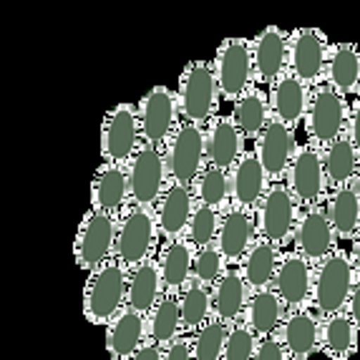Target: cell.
Listing matches in <instances>:
<instances>
[{"label": "cell", "instance_id": "cell-1", "mask_svg": "<svg viewBox=\"0 0 360 360\" xmlns=\"http://www.w3.org/2000/svg\"><path fill=\"white\" fill-rule=\"evenodd\" d=\"M129 270L119 259H108L101 267L89 272L84 285V318L91 325L106 328L127 307Z\"/></svg>", "mask_w": 360, "mask_h": 360}, {"label": "cell", "instance_id": "cell-2", "mask_svg": "<svg viewBox=\"0 0 360 360\" xmlns=\"http://www.w3.org/2000/svg\"><path fill=\"white\" fill-rule=\"evenodd\" d=\"M358 283L350 252L338 247L330 257L315 264V285H312V310L320 318L340 315L348 307L353 288Z\"/></svg>", "mask_w": 360, "mask_h": 360}, {"label": "cell", "instance_id": "cell-3", "mask_svg": "<svg viewBox=\"0 0 360 360\" xmlns=\"http://www.w3.org/2000/svg\"><path fill=\"white\" fill-rule=\"evenodd\" d=\"M219 84L212 60L197 58L189 60L179 76V89H176V101H179L181 121H192L205 127L212 116H217L219 106Z\"/></svg>", "mask_w": 360, "mask_h": 360}, {"label": "cell", "instance_id": "cell-4", "mask_svg": "<svg viewBox=\"0 0 360 360\" xmlns=\"http://www.w3.org/2000/svg\"><path fill=\"white\" fill-rule=\"evenodd\" d=\"M154 210L149 207L129 205L127 210L116 217V242H114V259H119L127 270L154 257V247L159 240Z\"/></svg>", "mask_w": 360, "mask_h": 360}, {"label": "cell", "instance_id": "cell-5", "mask_svg": "<svg viewBox=\"0 0 360 360\" xmlns=\"http://www.w3.org/2000/svg\"><path fill=\"white\" fill-rule=\"evenodd\" d=\"M350 103L348 96H342L330 84H320L310 91V103L305 114V136L310 144H315L320 151L335 141L340 134L348 131Z\"/></svg>", "mask_w": 360, "mask_h": 360}, {"label": "cell", "instance_id": "cell-6", "mask_svg": "<svg viewBox=\"0 0 360 360\" xmlns=\"http://www.w3.org/2000/svg\"><path fill=\"white\" fill-rule=\"evenodd\" d=\"M164 167L169 181L194 186L199 172L207 167L205 154V127L192 121H179V127L164 144Z\"/></svg>", "mask_w": 360, "mask_h": 360}, {"label": "cell", "instance_id": "cell-7", "mask_svg": "<svg viewBox=\"0 0 360 360\" xmlns=\"http://www.w3.org/2000/svg\"><path fill=\"white\" fill-rule=\"evenodd\" d=\"M212 66H214L217 84H219L222 98L234 103L255 84L252 38H245V36L224 38V41L217 46Z\"/></svg>", "mask_w": 360, "mask_h": 360}, {"label": "cell", "instance_id": "cell-8", "mask_svg": "<svg viewBox=\"0 0 360 360\" xmlns=\"http://www.w3.org/2000/svg\"><path fill=\"white\" fill-rule=\"evenodd\" d=\"M114 242H116V217L98 212L94 207L86 210L76 229L73 240V257L76 264L84 272H94L103 262L114 257Z\"/></svg>", "mask_w": 360, "mask_h": 360}, {"label": "cell", "instance_id": "cell-9", "mask_svg": "<svg viewBox=\"0 0 360 360\" xmlns=\"http://www.w3.org/2000/svg\"><path fill=\"white\" fill-rule=\"evenodd\" d=\"M255 217H257L259 237L270 240L277 247H285L295 237L300 207H297V202H295L292 192L288 189L285 181H272L267 186V192H264L262 202L255 210Z\"/></svg>", "mask_w": 360, "mask_h": 360}, {"label": "cell", "instance_id": "cell-10", "mask_svg": "<svg viewBox=\"0 0 360 360\" xmlns=\"http://www.w3.org/2000/svg\"><path fill=\"white\" fill-rule=\"evenodd\" d=\"M285 184L292 192L300 210L325 205V199H328V179H325L323 151L315 144H310V141L297 144L292 164L288 169V176H285Z\"/></svg>", "mask_w": 360, "mask_h": 360}, {"label": "cell", "instance_id": "cell-11", "mask_svg": "<svg viewBox=\"0 0 360 360\" xmlns=\"http://www.w3.org/2000/svg\"><path fill=\"white\" fill-rule=\"evenodd\" d=\"M141 144H144V139H141V127H139L136 103L121 101L114 108H108L101 124L103 162L127 167V162Z\"/></svg>", "mask_w": 360, "mask_h": 360}, {"label": "cell", "instance_id": "cell-12", "mask_svg": "<svg viewBox=\"0 0 360 360\" xmlns=\"http://www.w3.org/2000/svg\"><path fill=\"white\" fill-rule=\"evenodd\" d=\"M136 108H139L141 139H144L146 144L164 149V144H167L169 136L174 134V129L179 127L181 121L176 91H172L164 84L151 86L144 96L139 98Z\"/></svg>", "mask_w": 360, "mask_h": 360}, {"label": "cell", "instance_id": "cell-13", "mask_svg": "<svg viewBox=\"0 0 360 360\" xmlns=\"http://www.w3.org/2000/svg\"><path fill=\"white\" fill-rule=\"evenodd\" d=\"M127 176L131 205L154 210L164 186L169 184L167 167H164V151L159 146H151L144 141L127 162Z\"/></svg>", "mask_w": 360, "mask_h": 360}, {"label": "cell", "instance_id": "cell-14", "mask_svg": "<svg viewBox=\"0 0 360 360\" xmlns=\"http://www.w3.org/2000/svg\"><path fill=\"white\" fill-rule=\"evenodd\" d=\"M330 41L320 28H295L290 30L288 71L295 73L310 89L325 84Z\"/></svg>", "mask_w": 360, "mask_h": 360}, {"label": "cell", "instance_id": "cell-15", "mask_svg": "<svg viewBox=\"0 0 360 360\" xmlns=\"http://www.w3.org/2000/svg\"><path fill=\"white\" fill-rule=\"evenodd\" d=\"M312 285H315V264L302 257L297 250L283 252L272 280V290L285 302L288 312L312 307Z\"/></svg>", "mask_w": 360, "mask_h": 360}, {"label": "cell", "instance_id": "cell-16", "mask_svg": "<svg viewBox=\"0 0 360 360\" xmlns=\"http://www.w3.org/2000/svg\"><path fill=\"white\" fill-rule=\"evenodd\" d=\"M338 240L340 237L335 234L330 219H328L325 205L300 210L292 242H295V250L302 257H307L312 264H320L325 257H330L338 250Z\"/></svg>", "mask_w": 360, "mask_h": 360}, {"label": "cell", "instance_id": "cell-17", "mask_svg": "<svg viewBox=\"0 0 360 360\" xmlns=\"http://www.w3.org/2000/svg\"><path fill=\"white\" fill-rule=\"evenodd\" d=\"M290 33L280 25H267L252 38L255 84L270 86L288 71Z\"/></svg>", "mask_w": 360, "mask_h": 360}, {"label": "cell", "instance_id": "cell-18", "mask_svg": "<svg viewBox=\"0 0 360 360\" xmlns=\"http://www.w3.org/2000/svg\"><path fill=\"white\" fill-rule=\"evenodd\" d=\"M295 149H297L295 129H290L288 124H283L275 116H272L270 124L262 129V134L255 141V151H257L259 162H262L270 181H285L290 164H292Z\"/></svg>", "mask_w": 360, "mask_h": 360}, {"label": "cell", "instance_id": "cell-19", "mask_svg": "<svg viewBox=\"0 0 360 360\" xmlns=\"http://www.w3.org/2000/svg\"><path fill=\"white\" fill-rule=\"evenodd\" d=\"M259 234H257V217H255V212L229 207L222 214L214 247L222 252V257L227 259L229 267H237Z\"/></svg>", "mask_w": 360, "mask_h": 360}, {"label": "cell", "instance_id": "cell-20", "mask_svg": "<svg viewBox=\"0 0 360 360\" xmlns=\"http://www.w3.org/2000/svg\"><path fill=\"white\" fill-rule=\"evenodd\" d=\"M194 205H197V199H194L192 186L176 184V181H169L164 186L162 197L154 205L156 227H159V234L164 240L184 237L189 219H192Z\"/></svg>", "mask_w": 360, "mask_h": 360}, {"label": "cell", "instance_id": "cell-21", "mask_svg": "<svg viewBox=\"0 0 360 360\" xmlns=\"http://www.w3.org/2000/svg\"><path fill=\"white\" fill-rule=\"evenodd\" d=\"M270 176L264 172L262 162H259L257 151H245L237 159L232 169H229V186H232V207L255 212L257 205L262 202L267 186H270Z\"/></svg>", "mask_w": 360, "mask_h": 360}, {"label": "cell", "instance_id": "cell-22", "mask_svg": "<svg viewBox=\"0 0 360 360\" xmlns=\"http://www.w3.org/2000/svg\"><path fill=\"white\" fill-rule=\"evenodd\" d=\"M205 154L207 164L217 169H229L245 154V134L234 124L232 116H212L205 124Z\"/></svg>", "mask_w": 360, "mask_h": 360}, {"label": "cell", "instance_id": "cell-23", "mask_svg": "<svg viewBox=\"0 0 360 360\" xmlns=\"http://www.w3.org/2000/svg\"><path fill=\"white\" fill-rule=\"evenodd\" d=\"M129 205H131V197H129L127 167L103 162L91 179V207L111 217H119Z\"/></svg>", "mask_w": 360, "mask_h": 360}, {"label": "cell", "instance_id": "cell-24", "mask_svg": "<svg viewBox=\"0 0 360 360\" xmlns=\"http://www.w3.org/2000/svg\"><path fill=\"white\" fill-rule=\"evenodd\" d=\"M277 335L283 338L288 345L292 360H310L320 355V335H323V318L318 312L307 307V310L288 312L283 328Z\"/></svg>", "mask_w": 360, "mask_h": 360}, {"label": "cell", "instance_id": "cell-25", "mask_svg": "<svg viewBox=\"0 0 360 360\" xmlns=\"http://www.w3.org/2000/svg\"><path fill=\"white\" fill-rule=\"evenodd\" d=\"M310 86L302 84L295 73L285 71L275 84L267 86L270 94V108L272 116L288 124L290 129H297L305 121L307 103H310Z\"/></svg>", "mask_w": 360, "mask_h": 360}, {"label": "cell", "instance_id": "cell-26", "mask_svg": "<svg viewBox=\"0 0 360 360\" xmlns=\"http://www.w3.org/2000/svg\"><path fill=\"white\" fill-rule=\"evenodd\" d=\"M156 264L162 272L164 292L179 295L186 285L192 283V270H194V247L186 237H176V240H164L162 250L156 252Z\"/></svg>", "mask_w": 360, "mask_h": 360}, {"label": "cell", "instance_id": "cell-27", "mask_svg": "<svg viewBox=\"0 0 360 360\" xmlns=\"http://www.w3.org/2000/svg\"><path fill=\"white\" fill-rule=\"evenodd\" d=\"M149 340L146 333V315L124 307L111 323L106 325V350L111 360H129L134 358L144 342Z\"/></svg>", "mask_w": 360, "mask_h": 360}, {"label": "cell", "instance_id": "cell-28", "mask_svg": "<svg viewBox=\"0 0 360 360\" xmlns=\"http://www.w3.org/2000/svg\"><path fill=\"white\" fill-rule=\"evenodd\" d=\"M250 295L252 292L247 288L240 267H227L224 275L219 277L214 283V288H212V310H214V318L227 323L229 328L242 323Z\"/></svg>", "mask_w": 360, "mask_h": 360}, {"label": "cell", "instance_id": "cell-29", "mask_svg": "<svg viewBox=\"0 0 360 360\" xmlns=\"http://www.w3.org/2000/svg\"><path fill=\"white\" fill-rule=\"evenodd\" d=\"M283 257V247L272 245L270 240L257 237L252 242V247L247 250V255L242 257V262L237 264L245 277L250 292H259V290H272V280H275L277 264Z\"/></svg>", "mask_w": 360, "mask_h": 360}, {"label": "cell", "instance_id": "cell-30", "mask_svg": "<svg viewBox=\"0 0 360 360\" xmlns=\"http://www.w3.org/2000/svg\"><path fill=\"white\" fill-rule=\"evenodd\" d=\"M323 167L325 179H328V192L353 184L355 174H358L360 169V151L355 149L348 131L340 134L335 141H330L323 149Z\"/></svg>", "mask_w": 360, "mask_h": 360}, {"label": "cell", "instance_id": "cell-31", "mask_svg": "<svg viewBox=\"0 0 360 360\" xmlns=\"http://www.w3.org/2000/svg\"><path fill=\"white\" fill-rule=\"evenodd\" d=\"M162 295H164V283H162L159 264H156V257L146 259V262L136 264V267L129 270L127 307L141 312V315H149L156 302L162 300Z\"/></svg>", "mask_w": 360, "mask_h": 360}, {"label": "cell", "instance_id": "cell-32", "mask_svg": "<svg viewBox=\"0 0 360 360\" xmlns=\"http://www.w3.org/2000/svg\"><path fill=\"white\" fill-rule=\"evenodd\" d=\"M234 124L240 127V131L245 134V139H255L262 134V129L270 124L272 119V108H270V94L264 91V86L252 84L250 89L242 94L232 106Z\"/></svg>", "mask_w": 360, "mask_h": 360}, {"label": "cell", "instance_id": "cell-33", "mask_svg": "<svg viewBox=\"0 0 360 360\" xmlns=\"http://www.w3.org/2000/svg\"><path fill=\"white\" fill-rule=\"evenodd\" d=\"M285 318H288V307L277 297L275 290H259L250 295L242 323L250 325L257 333V338H270L280 333Z\"/></svg>", "mask_w": 360, "mask_h": 360}, {"label": "cell", "instance_id": "cell-34", "mask_svg": "<svg viewBox=\"0 0 360 360\" xmlns=\"http://www.w3.org/2000/svg\"><path fill=\"white\" fill-rule=\"evenodd\" d=\"M360 81V49L355 43H330L325 84H330L342 96H355Z\"/></svg>", "mask_w": 360, "mask_h": 360}, {"label": "cell", "instance_id": "cell-35", "mask_svg": "<svg viewBox=\"0 0 360 360\" xmlns=\"http://www.w3.org/2000/svg\"><path fill=\"white\" fill-rule=\"evenodd\" d=\"M360 330L350 320L348 312L323 318V335H320V355L330 360H350L360 348Z\"/></svg>", "mask_w": 360, "mask_h": 360}, {"label": "cell", "instance_id": "cell-36", "mask_svg": "<svg viewBox=\"0 0 360 360\" xmlns=\"http://www.w3.org/2000/svg\"><path fill=\"white\" fill-rule=\"evenodd\" d=\"M325 212L340 240H353L360 232V197L353 186L333 189L325 199Z\"/></svg>", "mask_w": 360, "mask_h": 360}, {"label": "cell", "instance_id": "cell-37", "mask_svg": "<svg viewBox=\"0 0 360 360\" xmlns=\"http://www.w3.org/2000/svg\"><path fill=\"white\" fill-rule=\"evenodd\" d=\"M146 333L159 345H169L172 340L184 335V325H181V307L179 295L164 292L162 300L156 302L154 310L146 315Z\"/></svg>", "mask_w": 360, "mask_h": 360}, {"label": "cell", "instance_id": "cell-38", "mask_svg": "<svg viewBox=\"0 0 360 360\" xmlns=\"http://www.w3.org/2000/svg\"><path fill=\"white\" fill-rule=\"evenodd\" d=\"M179 307H181L184 335H194L199 328H205L214 318V310H212V288L192 280L179 292Z\"/></svg>", "mask_w": 360, "mask_h": 360}, {"label": "cell", "instance_id": "cell-39", "mask_svg": "<svg viewBox=\"0 0 360 360\" xmlns=\"http://www.w3.org/2000/svg\"><path fill=\"white\" fill-rule=\"evenodd\" d=\"M192 192L199 205H207V207H212V210L222 212V214L232 207L229 172H224V169H217V167H210V164H207V167L199 172Z\"/></svg>", "mask_w": 360, "mask_h": 360}, {"label": "cell", "instance_id": "cell-40", "mask_svg": "<svg viewBox=\"0 0 360 360\" xmlns=\"http://www.w3.org/2000/svg\"><path fill=\"white\" fill-rule=\"evenodd\" d=\"M229 338V325L219 318H212L205 328H199L192 335L194 360H222L224 345Z\"/></svg>", "mask_w": 360, "mask_h": 360}, {"label": "cell", "instance_id": "cell-41", "mask_svg": "<svg viewBox=\"0 0 360 360\" xmlns=\"http://www.w3.org/2000/svg\"><path fill=\"white\" fill-rule=\"evenodd\" d=\"M219 222H222V212L212 210L207 205H194L192 219H189V227H186V240L192 242L194 250L199 247H210L217 242V232H219Z\"/></svg>", "mask_w": 360, "mask_h": 360}, {"label": "cell", "instance_id": "cell-42", "mask_svg": "<svg viewBox=\"0 0 360 360\" xmlns=\"http://www.w3.org/2000/svg\"><path fill=\"white\" fill-rule=\"evenodd\" d=\"M227 267H229L227 259L222 257V252H219L214 245L194 250L192 277L197 280V283L207 285V288H214V283L224 275V270H227Z\"/></svg>", "mask_w": 360, "mask_h": 360}, {"label": "cell", "instance_id": "cell-43", "mask_svg": "<svg viewBox=\"0 0 360 360\" xmlns=\"http://www.w3.org/2000/svg\"><path fill=\"white\" fill-rule=\"evenodd\" d=\"M257 333L245 323H237L229 328L227 345H224V358L222 360H255V350H257Z\"/></svg>", "mask_w": 360, "mask_h": 360}, {"label": "cell", "instance_id": "cell-44", "mask_svg": "<svg viewBox=\"0 0 360 360\" xmlns=\"http://www.w3.org/2000/svg\"><path fill=\"white\" fill-rule=\"evenodd\" d=\"M255 360H292V355H290L283 338L270 335V338H259L257 350H255Z\"/></svg>", "mask_w": 360, "mask_h": 360}, {"label": "cell", "instance_id": "cell-45", "mask_svg": "<svg viewBox=\"0 0 360 360\" xmlns=\"http://www.w3.org/2000/svg\"><path fill=\"white\" fill-rule=\"evenodd\" d=\"M162 360H194V345L192 335H181L164 345V358Z\"/></svg>", "mask_w": 360, "mask_h": 360}, {"label": "cell", "instance_id": "cell-46", "mask_svg": "<svg viewBox=\"0 0 360 360\" xmlns=\"http://www.w3.org/2000/svg\"><path fill=\"white\" fill-rule=\"evenodd\" d=\"M348 136L353 139L355 149L360 151V96L353 98L350 103V119H348Z\"/></svg>", "mask_w": 360, "mask_h": 360}, {"label": "cell", "instance_id": "cell-47", "mask_svg": "<svg viewBox=\"0 0 360 360\" xmlns=\"http://www.w3.org/2000/svg\"><path fill=\"white\" fill-rule=\"evenodd\" d=\"M162 358H164V348L149 338V340H146L144 345L134 353V358H129V360H162Z\"/></svg>", "mask_w": 360, "mask_h": 360}, {"label": "cell", "instance_id": "cell-48", "mask_svg": "<svg viewBox=\"0 0 360 360\" xmlns=\"http://www.w3.org/2000/svg\"><path fill=\"white\" fill-rule=\"evenodd\" d=\"M345 312H348L350 320H353V323L358 325V330H360V280L355 283L353 295H350V300H348V307H345Z\"/></svg>", "mask_w": 360, "mask_h": 360}, {"label": "cell", "instance_id": "cell-49", "mask_svg": "<svg viewBox=\"0 0 360 360\" xmlns=\"http://www.w3.org/2000/svg\"><path fill=\"white\" fill-rule=\"evenodd\" d=\"M350 259H353L355 275H358V280H360V232L350 240Z\"/></svg>", "mask_w": 360, "mask_h": 360}, {"label": "cell", "instance_id": "cell-50", "mask_svg": "<svg viewBox=\"0 0 360 360\" xmlns=\"http://www.w3.org/2000/svg\"><path fill=\"white\" fill-rule=\"evenodd\" d=\"M355 189V194L360 197V169H358V174H355V179H353V184H350Z\"/></svg>", "mask_w": 360, "mask_h": 360}, {"label": "cell", "instance_id": "cell-51", "mask_svg": "<svg viewBox=\"0 0 360 360\" xmlns=\"http://www.w3.org/2000/svg\"><path fill=\"white\" fill-rule=\"evenodd\" d=\"M355 96H360V81H358V94H355Z\"/></svg>", "mask_w": 360, "mask_h": 360}]
</instances>
